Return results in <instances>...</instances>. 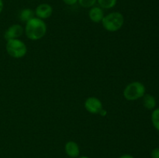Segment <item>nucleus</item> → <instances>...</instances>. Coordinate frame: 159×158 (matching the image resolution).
Here are the masks:
<instances>
[{
  "label": "nucleus",
  "instance_id": "f257e3e1",
  "mask_svg": "<svg viewBox=\"0 0 159 158\" xmlns=\"http://www.w3.org/2000/svg\"><path fill=\"white\" fill-rule=\"evenodd\" d=\"M25 33L31 40H38L43 38L47 33V25L43 20L34 17L26 23Z\"/></svg>",
  "mask_w": 159,
  "mask_h": 158
},
{
  "label": "nucleus",
  "instance_id": "f03ea898",
  "mask_svg": "<svg viewBox=\"0 0 159 158\" xmlns=\"http://www.w3.org/2000/svg\"><path fill=\"white\" fill-rule=\"evenodd\" d=\"M124 23V17L119 12H113L104 15L102 24L104 29L109 32H116L121 29Z\"/></svg>",
  "mask_w": 159,
  "mask_h": 158
},
{
  "label": "nucleus",
  "instance_id": "7ed1b4c3",
  "mask_svg": "<svg viewBox=\"0 0 159 158\" xmlns=\"http://www.w3.org/2000/svg\"><path fill=\"white\" fill-rule=\"evenodd\" d=\"M146 88L144 84L140 81H134L128 84L124 90V96L127 100L135 101L143 98L145 94Z\"/></svg>",
  "mask_w": 159,
  "mask_h": 158
},
{
  "label": "nucleus",
  "instance_id": "20e7f679",
  "mask_svg": "<svg viewBox=\"0 0 159 158\" xmlns=\"http://www.w3.org/2000/svg\"><path fill=\"white\" fill-rule=\"evenodd\" d=\"M6 49L8 54L14 58H22L27 52L26 44L19 39L7 40Z\"/></svg>",
  "mask_w": 159,
  "mask_h": 158
},
{
  "label": "nucleus",
  "instance_id": "39448f33",
  "mask_svg": "<svg viewBox=\"0 0 159 158\" xmlns=\"http://www.w3.org/2000/svg\"><path fill=\"white\" fill-rule=\"evenodd\" d=\"M85 109L92 114H99L102 109V104L99 99L96 97H89L84 104Z\"/></svg>",
  "mask_w": 159,
  "mask_h": 158
},
{
  "label": "nucleus",
  "instance_id": "423d86ee",
  "mask_svg": "<svg viewBox=\"0 0 159 158\" xmlns=\"http://www.w3.org/2000/svg\"><path fill=\"white\" fill-rule=\"evenodd\" d=\"M23 33V27L20 24H13L9 26L5 32L4 38L6 40L19 39Z\"/></svg>",
  "mask_w": 159,
  "mask_h": 158
},
{
  "label": "nucleus",
  "instance_id": "0eeeda50",
  "mask_svg": "<svg viewBox=\"0 0 159 158\" xmlns=\"http://www.w3.org/2000/svg\"><path fill=\"white\" fill-rule=\"evenodd\" d=\"M53 13V8L48 3H42L36 8L35 14L37 18L40 20H46L51 17Z\"/></svg>",
  "mask_w": 159,
  "mask_h": 158
},
{
  "label": "nucleus",
  "instance_id": "6e6552de",
  "mask_svg": "<svg viewBox=\"0 0 159 158\" xmlns=\"http://www.w3.org/2000/svg\"><path fill=\"white\" fill-rule=\"evenodd\" d=\"M89 17L90 20L93 21V23H100L104 17L103 10L101 7L93 6L90 9L89 12Z\"/></svg>",
  "mask_w": 159,
  "mask_h": 158
},
{
  "label": "nucleus",
  "instance_id": "1a4fd4ad",
  "mask_svg": "<svg viewBox=\"0 0 159 158\" xmlns=\"http://www.w3.org/2000/svg\"><path fill=\"white\" fill-rule=\"evenodd\" d=\"M65 152L69 156L73 158H75L79 156V147L75 142L74 141H68L66 144H65Z\"/></svg>",
  "mask_w": 159,
  "mask_h": 158
},
{
  "label": "nucleus",
  "instance_id": "9d476101",
  "mask_svg": "<svg viewBox=\"0 0 159 158\" xmlns=\"http://www.w3.org/2000/svg\"><path fill=\"white\" fill-rule=\"evenodd\" d=\"M143 105L147 109H154L156 106V99L150 94H144L143 96Z\"/></svg>",
  "mask_w": 159,
  "mask_h": 158
},
{
  "label": "nucleus",
  "instance_id": "9b49d317",
  "mask_svg": "<svg viewBox=\"0 0 159 158\" xmlns=\"http://www.w3.org/2000/svg\"><path fill=\"white\" fill-rule=\"evenodd\" d=\"M35 12L30 9H24L20 12V20L22 22H28L34 17Z\"/></svg>",
  "mask_w": 159,
  "mask_h": 158
},
{
  "label": "nucleus",
  "instance_id": "f8f14e48",
  "mask_svg": "<svg viewBox=\"0 0 159 158\" xmlns=\"http://www.w3.org/2000/svg\"><path fill=\"white\" fill-rule=\"evenodd\" d=\"M99 6L102 9H112L116 5L117 0H97Z\"/></svg>",
  "mask_w": 159,
  "mask_h": 158
},
{
  "label": "nucleus",
  "instance_id": "ddd939ff",
  "mask_svg": "<svg viewBox=\"0 0 159 158\" xmlns=\"http://www.w3.org/2000/svg\"><path fill=\"white\" fill-rule=\"evenodd\" d=\"M152 122L154 127L159 131V108H155L152 113Z\"/></svg>",
  "mask_w": 159,
  "mask_h": 158
},
{
  "label": "nucleus",
  "instance_id": "4468645a",
  "mask_svg": "<svg viewBox=\"0 0 159 158\" xmlns=\"http://www.w3.org/2000/svg\"><path fill=\"white\" fill-rule=\"evenodd\" d=\"M96 2H97V0H78V2L79 3V5L83 8L93 7Z\"/></svg>",
  "mask_w": 159,
  "mask_h": 158
},
{
  "label": "nucleus",
  "instance_id": "2eb2a0df",
  "mask_svg": "<svg viewBox=\"0 0 159 158\" xmlns=\"http://www.w3.org/2000/svg\"><path fill=\"white\" fill-rule=\"evenodd\" d=\"M151 155H152V158H159V148L154 149Z\"/></svg>",
  "mask_w": 159,
  "mask_h": 158
},
{
  "label": "nucleus",
  "instance_id": "dca6fc26",
  "mask_svg": "<svg viewBox=\"0 0 159 158\" xmlns=\"http://www.w3.org/2000/svg\"><path fill=\"white\" fill-rule=\"evenodd\" d=\"M63 2L68 6H73L78 2V0H63Z\"/></svg>",
  "mask_w": 159,
  "mask_h": 158
},
{
  "label": "nucleus",
  "instance_id": "f3484780",
  "mask_svg": "<svg viewBox=\"0 0 159 158\" xmlns=\"http://www.w3.org/2000/svg\"><path fill=\"white\" fill-rule=\"evenodd\" d=\"M107 111H106L105 109H103V108H102V109L101 110L100 112H99V114L100 115V116H105L106 115H107Z\"/></svg>",
  "mask_w": 159,
  "mask_h": 158
},
{
  "label": "nucleus",
  "instance_id": "a211bd4d",
  "mask_svg": "<svg viewBox=\"0 0 159 158\" xmlns=\"http://www.w3.org/2000/svg\"><path fill=\"white\" fill-rule=\"evenodd\" d=\"M3 7H4V3H3V1L2 0H0V13H1L2 11Z\"/></svg>",
  "mask_w": 159,
  "mask_h": 158
},
{
  "label": "nucleus",
  "instance_id": "6ab92c4d",
  "mask_svg": "<svg viewBox=\"0 0 159 158\" xmlns=\"http://www.w3.org/2000/svg\"><path fill=\"white\" fill-rule=\"evenodd\" d=\"M120 158H134L131 155H129V154H124L123 156H121Z\"/></svg>",
  "mask_w": 159,
  "mask_h": 158
},
{
  "label": "nucleus",
  "instance_id": "aec40b11",
  "mask_svg": "<svg viewBox=\"0 0 159 158\" xmlns=\"http://www.w3.org/2000/svg\"><path fill=\"white\" fill-rule=\"evenodd\" d=\"M79 158H89V157H88V156H81V157Z\"/></svg>",
  "mask_w": 159,
  "mask_h": 158
}]
</instances>
